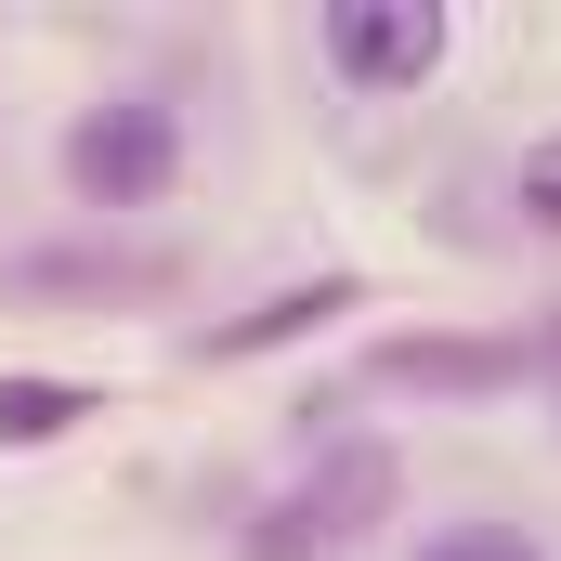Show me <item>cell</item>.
<instances>
[{
	"instance_id": "obj_1",
	"label": "cell",
	"mask_w": 561,
	"mask_h": 561,
	"mask_svg": "<svg viewBox=\"0 0 561 561\" xmlns=\"http://www.w3.org/2000/svg\"><path fill=\"white\" fill-rule=\"evenodd\" d=\"M366 523H392V444H327L300 483H275L249 510L236 561H353Z\"/></svg>"
},
{
	"instance_id": "obj_3",
	"label": "cell",
	"mask_w": 561,
	"mask_h": 561,
	"mask_svg": "<svg viewBox=\"0 0 561 561\" xmlns=\"http://www.w3.org/2000/svg\"><path fill=\"white\" fill-rule=\"evenodd\" d=\"M313 53H327L353 92H431L444 53H457V13H444V0H327V13H313Z\"/></svg>"
},
{
	"instance_id": "obj_6",
	"label": "cell",
	"mask_w": 561,
	"mask_h": 561,
	"mask_svg": "<svg viewBox=\"0 0 561 561\" xmlns=\"http://www.w3.org/2000/svg\"><path fill=\"white\" fill-rule=\"evenodd\" d=\"M170 262H144V249H26V262H0V300H157Z\"/></svg>"
},
{
	"instance_id": "obj_2",
	"label": "cell",
	"mask_w": 561,
	"mask_h": 561,
	"mask_svg": "<svg viewBox=\"0 0 561 561\" xmlns=\"http://www.w3.org/2000/svg\"><path fill=\"white\" fill-rule=\"evenodd\" d=\"M53 170H66V196L79 209H157L170 183H183V105L170 92H105V105H79L66 144H53Z\"/></svg>"
},
{
	"instance_id": "obj_10",
	"label": "cell",
	"mask_w": 561,
	"mask_h": 561,
	"mask_svg": "<svg viewBox=\"0 0 561 561\" xmlns=\"http://www.w3.org/2000/svg\"><path fill=\"white\" fill-rule=\"evenodd\" d=\"M536 379H549V392H561V313H549V327H536Z\"/></svg>"
},
{
	"instance_id": "obj_7",
	"label": "cell",
	"mask_w": 561,
	"mask_h": 561,
	"mask_svg": "<svg viewBox=\"0 0 561 561\" xmlns=\"http://www.w3.org/2000/svg\"><path fill=\"white\" fill-rule=\"evenodd\" d=\"M79 419H105V392H92V379H39V366H0V444H13V457L66 444Z\"/></svg>"
},
{
	"instance_id": "obj_8",
	"label": "cell",
	"mask_w": 561,
	"mask_h": 561,
	"mask_svg": "<svg viewBox=\"0 0 561 561\" xmlns=\"http://www.w3.org/2000/svg\"><path fill=\"white\" fill-rule=\"evenodd\" d=\"M419 561H549V536L536 523H496V510H457V523H431Z\"/></svg>"
},
{
	"instance_id": "obj_4",
	"label": "cell",
	"mask_w": 561,
	"mask_h": 561,
	"mask_svg": "<svg viewBox=\"0 0 561 561\" xmlns=\"http://www.w3.org/2000/svg\"><path fill=\"white\" fill-rule=\"evenodd\" d=\"M523 340H444V327H405V340H379L366 353V379L379 392H419V405H496V392H523Z\"/></svg>"
},
{
	"instance_id": "obj_5",
	"label": "cell",
	"mask_w": 561,
	"mask_h": 561,
	"mask_svg": "<svg viewBox=\"0 0 561 561\" xmlns=\"http://www.w3.org/2000/svg\"><path fill=\"white\" fill-rule=\"evenodd\" d=\"M366 287L353 275H313V287H275V300H249V313H222V327H196L183 353L196 366H249V353H287V340H313V327H340Z\"/></svg>"
},
{
	"instance_id": "obj_9",
	"label": "cell",
	"mask_w": 561,
	"mask_h": 561,
	"mask_svg": "<svg viewBox=\"0 0 561 561\" xmlns=\"http://www.w3.org/2000/svg\"><path fill=\"white\" fill-rule=\"evenodd\" d=\"M510 209H523V236H561V131L523 144V170H510Z\"/></svg>"
}]
</instances>
